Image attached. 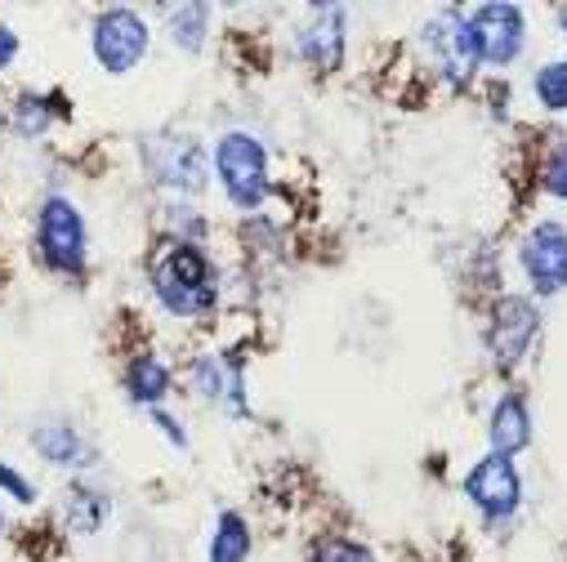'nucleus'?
<instances>
[{
    "instance_id": "nucleus-19",
    "label": "nucleus",
    "mask_w": 567,
    "mask_h": 562,
    "mask_svg": "<svg viewBox=\"0 0 567 562\" xmlns=\"http://www.w3.org/2000/svg\"><path fill=\"white\" fill-rule=\"evenodd\" d=\"M14 129L23 138H37L50 129V98L45 94H19V107H14Z\"/></svg>"
},
{
    "instance_id": "nucleus-6",
    "label": "nucleus",
    "mask_w": 567,
    "mask_h": 562,
    "mask_svg": "<svg viewBox=\"0 0 567 562\" xmlns=\"http://www.w3.org/2000/svg\"><path fill=\"white\" fill-rule=\"evenodd\" d=\"M518 263H523V272H527V287H532L540 300L567 291V228H563V223H536V228L523 237Z\"/></svg>"
},
{
    "instance_id": "nucleus-5",
    "label": "nucleus",
    "mask_w": 567,
    "mask_h": 562,
    "mask_svg": "<svg viewBox=\"0 0 567 562\" xmlns=\"http://www.w3.org/2000/svg\"><path fill=\"white\" fill-rule=\"evenodd\" d=\"M465 23H470V37H474L478 63L505 67V63H514V59L523 54L527 23H523V10L509 6V0H492V6H478Z\"/></svg>"
},
{
    "instance_id": "nucleus-7",
    "label": "nucleus",
    "mask_w": 567,
    "mask_h": 562,
    "mask_svg": "<svg viewBox=\"0 0 567 562\" xmlns=\"http://www.w3.org/2000/svg\"><path fill=\"white\" fill-rule=\"evenodd\" d=\"M465 496L483 509L487 522H505V518L518 509V500H523V478H518L514 460H505V456H483V460L470 469V478H465Z\"/></svg>"
},
{
    "instance_id": "nucleus-22",
    "label": "nucleus",
    "mask_w": 567,
    "mask_h": 562,
    "mask_svg": "<svg viewBox=\"0 0 567 562\" xmlns=\"http://www.w3.org/2000/svg\"><path fill=\"white\" fill-rule=\"evenodd\" d=\"M545 192L558 197V201H567V148L549 157V166H545Z\"/></svg>"
},
{
    "instance_id": "nucleus-17",
    "label": "nucleus",
    "mask_w": 567,
    "mask_h": 562,
    "mask_svg": "<svg viewBox=\"0 0 567 562\" xmlns=\"http://www.w3.org/2000/svg\"><path fill=\"white\" fill-rule=\"evenodd\" d=\"M532 85H536L540 107H549V112H567V59H554V63L536 67Z\"/></svg>"
},
{
    "instance_id": "nucleus-16",
    "label": "nucleus",
    "mask_w": 567,
    "mask_h": 562,
    "mask_svg": "<svg viewBox=\"0 0 567 562\" xmlns=\"http://www.w3.org/2000/svg\"><path fill=\"white\" fill-rule=\"evenodd\" d=\"M107 513H112V504H107L99 491H90V487H76V491L68 496V522H72L76 531H99V527L107 522Z\"/></svg>"
},
{
    "instance_id": "nucleus-23",
    "label": "nucleus",
    "mask_w": 567,
    "mask_h": 562,
    "mask_svg": "<svg viewBox=\"0 0 567 562\" xmlns=\"http://www.w3.org/2000/svg\"><path fill=\"white\" fill-rule=\"evenodd\" d=\"M14 54H19V32L10 23H0V72L14 63Z\"/></svg>"
},
{
    "instance_id": "nucleus-10",
    "label": "nucleus",
    "mask_w": 567,
    "mask_h": 562,
    "mask_svg": "<svg viewBox=\"0 0 567 562\" xmlns=\"http://www.w3.org/2000/svg\"><path fill=\"white\" fill-rule=\"evenodd\" d=\"M487 438H492V456H505V460H514L532 447V415H527V402L518 393H505L492 406Z\"/></svg>"
},
{
    "instance_id": "nucleus-11",
    "label": "nucleus",
    "mask_w": 567,
    "mask_h": 562,
    "mask_svg": "<svg viewBox=\"0 0 567 562\" xmlns=\"http://www.w3.org/2000/svg\"><path fill=\"white\" fill-rule=\"evenodd\" d=\"M424 41L439 50V63L447 67V76H452L456 85H465V81L474 76L478 50H474V37H470V23H465V19H461V23H447V19H443V23H430Z\"/></svg>"
},
{
    "instance_id": "nucleus-2",
    "label": "nucleus",
    "mask_w": 567,
    "mask_h": 562,
    "mask_svg": "<svg viewBox=\"0 0 567 562\" xmlns=\"http://www.w3.org/2000/svg\"><path fill=\"white\" fill-rule=\"evenodd\" d=\"M215 175L237 210H259L268 197V153L255 134L228 129L215 144Z\"/></svg>"
},
{
    "instance_id": "nucleus-15",
    "label": "nucleus",
    "mask_w": 567,
    "mask_h": 562,
    "mask_svg": "<svg viewBox=\"0 0 567 562\" xmlns=\"http://www.w3.org/2000/svg\"><path fill=\"white\" fill-rule=\"evenodd\" d=\"M125 388H130V397L134 402H144V406H157L166 393H171V371H166V362L162 357H138L134 366H130V379H125Z\"/></svg>"
},
{
    "instance_id": "nucleus-14",
    "label": "nucleus",
    "mask_w": 567,
    "mask_h": 562,
    "mask_svg": "<svg viewBox=\"0 0 567 562\" xmlns=\"http://www.w3.org/2000/svg\"><path fill=\"white\" fill-rule=\"evenodd\" d=\"M246 558H250V522L224 509L210 535V562H246Z\"/></svg>"
},
{
    "instance_id": "nucleus-12",
    "label": "nucleus",
    "mask_w": 567,
    "mask_h": 562,
    "mask_svg": "<svg viewBox=\"0 0 567 562\" xmlns=\"http://www.w3.org/2000/svg\"><path fill=\"white\" fill-rule=\"evenodd\" d=\"M300 54L318 67H336L344 59V14L336 6L318 10V19L300 28Z\"/></svg>"
},
{
    "instance_id": "nucleus-26",
    "label": "nucleus",
    "mask_w": 567,
    "mask_h": 562,
    "mask_svg": "<svg viewBox=\"0 0 567 562\" xmlns=\"http://www.w3.org/2000/svg\"><path fill=\"white\" fill-rule=\"evenodd\" d=\"M563 37H567V14H563Z\"/></svg>"
},
{
    "instance_id": "nucleus-25",
    "label": "nucleus",
    "mask_w": 567,
    "mask_h": 562,
    "mask_svg": "<svg viewBox=\"0 0 567 562\" xmlns=\"http://www.w3.org/2000/svg\"><path fill=\"white\" fill-rule=\"evenodd\" d=\"M0 535H6V509H0Z\"/></svg>"
},
{
    "instance_id": "nucleus-3",
    "label": "nucleus",
    "mask_w": 567,
    "mask_h": 562,
    "mask_svg": "<svg viewBox=\"0 0 567 562\" xmlns=\"http://www.w3.org/2000/svg\"><path fill=\"white\" fill-rule=\"evenodd\" d=\"M37 246L50 272H81L85 268V219L68 197H50L37 219Z\"/></svg>"
},
{
    "instance_id": "nucleus-24",
    "label": "nucleus",
    "mask_w": 567,
    "mask_h": 562,
    "mask_svg": "<svg viewBox=\"0 0 567 562\" xmlns=\"http://www.w3.org/2000/svg\"><path fill=\"white\" fill-rule=\"evenodd\" d=\"M153 419H157V425H162V429H166V434H171V443H175V447H184V443H188V438H184V429H179V425H175V419H171V415H166V410H153Z\"/></svg>"
},
{
    "instance_id": "nucleus-20",
    "label": "nucleus",
    "mask_w": 567,
    "mask_h": 562,
    "mask_svg": "<svg viewBox=\"0 0 567 562\" xmlns=\"http://www.w3.org/2000/svg\"><path fill=\"white\" fill-rule=\"evenodd\" d=\"M318 562H380L367 544H353V540H327L318 549Z\"/></svg>"
},
{
    "instance_id": "nucleus-1",
    "label": "nucleus",
    "mask_w": 567,
    "mask_h": 562,
    "mask_svg": "<svg viewBox=\"0 0 567 562\" xmlns=\"http://www.w3.org/2000/svg\"><path fill=\"white\" fill-rule=\"evenodd\" d=\"M153 291H157V300H162L166 313H175V318H202L219 300V281H215V268H210L206 250L193 246V241H179L153 268Z\"/></svg>"
},
{
    "instance_id": "nucleus-18",
    "label": "nucleus",
    "mask_w": 567,
    "mask_h": 562,
    "mask_svg": "<svg viewBox=\"0 0 567 562\" xmlns=\"http://www.w3.org/2000/svg\"><path fill=\"white\" fill-rule=\"evenodd\" d=\"M206 19H210L206 6H184V10H175V19H171V37H175V45L188 50V54H197L202 41H206Z\"/></svg>"
},
{
    "instance_id": "nucleus-9",
    "label": "nucleus",
    "mask_w": 567,
    "mask_h": 562,
    "mask_svg": "<svg viewBox=\"0 0 567 562\" xmlns=\"http://www.w3.org/2000/svg\"><path fill=\"white\" fill-rule=\"evenodd\" d=\"M536 326H540V313L532 300H518V295H505L496 300L492 309V357L501 371L518 366L536 340Z\"/></svg>"
},
{
    "instance_id": "nucleus-8",
    "label": "nucleus",
    "mask_w": 567,
    "mask_h": 562,
    "mask_svg": "<svg viewBox=\"0 0 567 562\" xmlns=\"http://www.w3.org/2000/svg\"><path fill=\"white\" fill-rule=\"evenodd\" d=\"M148 170L179 192H202L206 188V153L193 144V138H175V134H157L144 144Z\"/></svg>"
},
{
    "instance_id": "nucleus-13",
    "label": "nucleus",
    "mask_w": 567,
    "mask_h": 562,
    "mask_svg": "<svg viewBox=\"0 0 567 562\" xmlns=\"http://www.w3.org/2000/svg\"><path fill=\"white\" fill-rule=\"evenodd\" d=\"M32 447H37L50 465H63V469H85V465H94V451L81 443V434L68 425V419H50V425L32 429Z\"/></svg>"
},
{
    "instance_id": "nucleus-4",
    "label": "nucleus",
    "mask_w": 567,
    "mask_h": 562,
    "mask_svg": "<svg viewBox=\"0 0 567 562\" xmlns=\"http://www.w3.org/2000/svg\"><path fill=\"white\" fill-rule=\"evenodd\" d=\"M148 23L138 19L134 10H103L94 19V32H90V45H94V59L103 72L112 76H125L144 63L148 54Z\"/></svg>"
},
{
    "instance_id": "nucleus-21",
    "label": "nucleus",
    "mask_w": 567,
    "mask_h": 562,
    "mask_svg": "<svg viewBox=\"0 0 567 562\" xmlns=\"http://www.w3.org/2000/svg\"><path fill=\"white\" fill-rule=\"evenodd\" d=\"M0 491H6V496H14L19 504H32L37 500V491H32V482L19 473V469H10L6 460H0Z\"/></svg>"
}]
</instances>
